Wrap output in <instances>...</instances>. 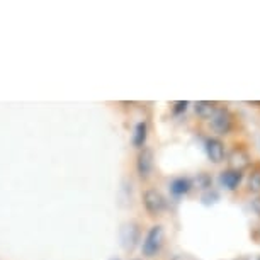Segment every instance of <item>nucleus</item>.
<instances>
[{
	"mask_svg": "<svg viewBox=\"0 0 260 260\" xmlns=\"http://www.w3.org/2000/svg\"><path fill=\"white\" fill-rule=\"evenodd\" d=\"M194 109H196V114L203 119H211L216 112V104L211 101H198L194 104Z\"/></svg>",
	"mask_w": 260,
	"mask_h": 260,
	"instance_id": "obj_8",
	"label": "nucleus"
},
{
	"mask_svg": "<svg viewBox=\"0 0 260 260\" xmlns=\"http://www.w3.org/2000/svg\"><path fill=\"white\" fill-rule=\"evenodd\" d=\"M242 172H237V170H224L221 175H219V180H221V184L224 185L226 189L230 190H233V189H237L240 182H242Z\"/></svg>",
	"mask_w": 260,
	"mask_h": 260,
	"instance_id": "obj_7",
	"label": "nucleus"
},
{
	"mask_svg": "<svg viewBox=\"0 0 260 260\" xmlns=\"http://www.w3.org/2000/svg\"><path fill=\"white\" fill-rule=\"evenodd\" d=\"M170 187H172V192L177 194V196L187 194L190 190V180L189 179H175Z\"/></svg>",
	"mask_w": 260,
	"mask_h": 260,
	"instance_id": "obj_10",
	"label": "nucleus"
},
{
	"mask_svg": "<svg viewBox=\"0 0 260 260\" xmlns=\"http://www.w3.org/2000/svg\"><path fill=\"white\" fill-rule=\"evenodd\" d=\"M136 260H138V258H136Z\"/></svg>",
	"mask_w": 260,
	"mask_h": 260,
	"instance_id": "obj_14",
	"label": "nucleus"
},
{
	"mask_svg": "<svg viewBox=\"0 0 260 260\" xmlns=\"http://www.w3.org/2000/svg\"><path fill=\"white\" fill-rule=\"evenodd\" d=\"M248 165H250V155L247 153V150L235 148L232 153H230V167H232V170L242 172L243 169H247Z\"/></svg>",
	"mask_w": 260,
	"mask_h": 260,
	"instance_id": "obj_6",
	"label": "nucleus"
},
{
	"mask_svg": "<svg viewBox=\"0 0 260 260\" xmlns=\"http://www.w3.org/2000/svg\"><path fill=\"white\" fill-rule=\"evenodd\" d=\"M143 206L150 216H158L160 213H164L167 203H165V198L161 196L160 190L148 189L143 192Z\"/></svg>",
	"mask_w": 260,
	"mask_h": 260,
	"instance_id": "obj_2",
	"label": "nucleus"
},
{
	"mask_svg": "<svg viewBox=\"0 0 260 260\" xmlns=\"http://www.w3.org/2000/svg\"><path fill=\"white\" fill-rule=\"evenodd\" d=\"M146 136H148V124H146L145 121H141L135 127V136H133L135 146H140V148H143L145 141H146Z\"/></svg>",
	"mask_w": 260,
	"mask_h": 260,
	"instance_id": "obj_9",
	"label": "nucleus"
},
{
	"mask_svg": "<svg viewBox=\"0 0 260 260\" xmlns=\"http://www.w3.org/2000/svg\"><path fill=\"white\" fill-rule=\"evenodd\" d=\"M206 153H208L209 160L213 161V164H221L224 161V145L221 140L218 138H209L206 141Z\"/></svg>",
	"mask_w": 260,
	"mask_h": 260,
	"instance_id": "obj_5",
	"label": "nucleus"
},
{
	"mask_svg": "<svg viewBox=\"0 0 260 260\" xmlns=\"http://www.w3.org/2000/svg\"><path fill=\"white\" fill-rule=\"evenodd\" d=\"M248 190L253 194H258L260 192V169L253 170L248 177Z\"/></svg>",
	"mask_w": 260,
	"mask_h": 260,
	"instance_id": "obj_11",
	"label": "nucleus"
},
{
	"mask_svg": "<svg viewBox=\"0 0 260 260\" xmlns=\"http://www.w3.org/2000/svg\"><path fill=\"white\" fill-rule=\"evenodd\" d=\"M211 127L218 135H228L233 129V116L228 109H216L211 117Z\"/></svg>",
	"mask_w": 260,
	"mask_h": 260,
	"instance_id": "obj_3",
	"label": "nucleus"
},
{
	"mask_svg": "<svg viewBox=\"0 0 260 260\" xmlns=\"http://www.w3.org/2000/svg\"><path fill=\"white\" fill-rule=\"evenodd\" d=\"M252 209H253V213L260 218V198H255L252 201Z\"/></svg>",
	"mask_w": 260,
	"mask_h": 260,
	"instance_id": "obj_12",
	"label": "nucleus"
},
{
	"mask_svg": "<svg viewBox=\"0 0 260 260\" xmlns=\"http://www.w3.org/2000/svg\"><path fill=\"white\" fill-rule=\"evenodd\" d=\"M187 106H189V104H187L185 101H184V102H177V104H175V107H174V111H175V112L185 111V109H187Z\"/></svg>",
	"mask_w": 260,
	"mask_h": 260,
	"instance_id": "obj_13",
	"label": "nucleus"
},
{
	"mask_svg": "<svg viewBox=\"0 0 260 260\" xmlns=\"http://www.w3.org/2000/svg\"><path fill=\"white\" fill-rule=\"evenodd\" d=\"M258 260H260V258H258Z\"/></svg>",
	"mask_w": 260,
	"mask_h": 260,
	"instance_id": "obj_15",
	"label": "nucleus"
},
{
	"mask_svg": "<svg viewBox=\"0 0 260 260\" xmlns=\"http://www.w3.org/2000/svg\"><path fill=\"white\" fill-rule=\"evenodd\" d=\"M161 245H164V228L160 224H155L150 228V232L146 233L143 240V247H141L143 255L145 257H155L160 252Z\"/></svg>",
	"mask_w": 260,
	"mask_h": 260,
	"instance_id": "obj_1",
	"label": "nucleus"
},
{
	"mask_svg": "<svg viewBox=\"0 0 260 260\" xmlns=\"http://www.w3.org/2000/svg\"><path fill=\"white\" fill-rule=\"evenodd\" d=\"M136 169H138L140 177L146 179L150 175L151 169H153V151L150 148L143 146L138 155V160H136Z\"/></svg>",
	"mask_w": 260,
	"mask_h": 260,
	"instance_id": "obj_4",
	"label": "nucleus"
}]
</instances>
